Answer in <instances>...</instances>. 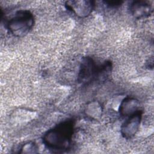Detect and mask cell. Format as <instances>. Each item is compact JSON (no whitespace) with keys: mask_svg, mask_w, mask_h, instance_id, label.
Here are the masks:
<instances>
[{"mask_svg":"<svg viewBox=\"0 0 154 154\" xmlns=\"http://www.w3.org/2000/svg\"><path fill=\"white\" fill-rule=\"evenodd\" d=\"M73 131V122L71 120L64 121L44 134L43 143L48 149L52 151H66L70 147Z\"/></svg>","mask_w":154,"mask_h":154,"instance_id":"6da1fadb","label":"cell"},{"mask_svg":"<svg viewBox=\"0 0 154 154\" xmlns=\"http://www.w3.org/2000/svg\"><path fill=\"white\" fill-rule=\"evenodd\" d=\"M34 23V18L32 13L28 10H20L17 11L7 21L6 27L14 36L21 37L29 33Z\"/></svg>","mask_w":154,"mask_h":154,"instance_id":"7a4b0ae2","label":"cell"},{"mask_svg":"<svg viewBox=\"0 0 154 154\" xmlns=\"http://www.w3.org/2000/svg\"><path fill=\"white\" fill-rule=\"evenodd\" d=\"M97 66L93 58L89 57L82 59L79 66L77 81L81 85H87L96 79Z\"/></svg>","mask_w":154,"mask_h":154,"instance_id":"3957f363","label":"cell"},{"mask_svg":"<svg viewBox=\"0 0 154 154\" xmlns=\"http://www.w3.org/2000/svg\"><path fill=\"white\" fill-rule=\"evenodd\" d=\"M66 8L79 17L90 15L94 7V2L89 0L68 1L65 3Z\"/></svg>","mask_w":154,"mask_h":154,"instance_id":"277c9868","label":"cell"},{"mask_svg":"<svg viewBox=\"0 0 154 154\" xmlns=\"http://www.w3.org/2000/svg\"><path fill=\"white\" fill-rule=\"evenodd\" d=\"M141 118V110L128 117V119L121 126L120 132L123 137L126 139H130L135 136L140 129Z\"/></svg>","mask_w":154,"mask_h":154,"instance_id":"5b68a950","label":"cell"},{"mask_svg":"<svg viewBox=\"0 0 154 154\" xmlns=\"http://www.w3.org/2000/svg\"><path fill=\"white\" fill-rule=\"evenodd\" d=\"M129 10L134 17L143 19L149 17L152 14L153 7L146 1H134L130 4Z\"/></svg>","mask_w":154,"mask_h":154,"instance_id":"8992f818","label":"cell"},{"mask_svg":"<svg viewBox=\"0 0 154 154\" xmlns=\"http://www.w3.org/2000/svg\"><path fill=\"white\" fill-rule=\"evenodd\" d=\"M119 111L122 116H131L141 111L140 102L133 97L127 96L121 102Z\"/></svg>","mask_w":154,"mask_h":154,"instance_id":"52a82bcc","label":"cell"},{"mask_svg":"<svg viewBox=\"0 0 154 154\" xmlns=\"http://www.w3.org/2000/svg\"><path fill=\"white\" fill-rule=\"evenodd\" d=\"M87 114L91 117L97 118L102 113L101 106L96 102L91 103L87 108Z\"/></svg>","mask_w":154,"mask_h":154,"instance_id":"ba28073f","label":"cell"},{"mask_svg":"<svg viewBox=\"0 0 154 154\" xmlns=\"http://www.w3.org/2000/svg\"><path fill=\"white\" fill-rule=\"evenodd\" d=\"M38 147L37 145L34 142H27L25 143L21 147L20 151L21 153H35L37 152Z\"/></svg>","mask_w":154,"mask_h":154,"instance_id":"9c48e42d","label":"cell"},{"mask_svg":"<svg viewBox=\"0 0 154 154\" xmlns=\"http://www.w3.org/2000/svg\"><path fill=\"white\" fill-rule=\"evenodd\" d=\"M103 2L109 7H117L121 5L123 2L120 1H106Z\"/></svg>","mask_w":154,"mask_h":154,"instance_id":"30bf717a","label":"cell"}]
</instances>
